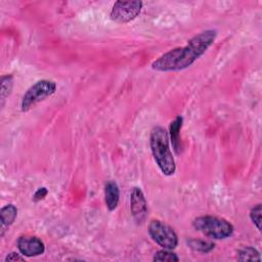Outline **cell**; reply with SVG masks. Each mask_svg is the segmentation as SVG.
I'll list each match as a JSON object with an SVG mask.
<instances>
[{
    "mask_svg": "<svg viewBox=\"0 0 262 262\" xmlns=\"http://www.w3.org/2000/svg\"><path fill=\"white\" fill-rule=\"evenodd\" d=\"M130 212L137 224H142L147 217V202L140 187L135 186L130 192Z\"/></svg>",
    "mask_w": 262,
    "mask_h": 262,
    "instance_id": "cell-7",
    "label": "cell"
},
{
    "mask_svg": "<svg viewBox=\"0 0 262 262\" xmlns=\"http://www.w3.org/2000/svg\"><path fill=\"white\" fill-rule=\"evenodd\" d=\"M183 124V117L177 116L169 126V139L172 144V148L176 155H180L182 151V144L180 139V130Z\"/></svg>",
    "mask_w": 262,
    "mask_h": 262,
    "instance_id": "cell-9",
    "label": "cell"
},
{
    "mask_svg": "<svg viewBox=\"0 0 262 262\" xmlns=\"http://www.w3.org/2000/svg\"><path fill=\"white\" fill-rule=\"evenodd\" d=\"M56 91V83L51 80H39L34 83L23 95L20 101L21 112H28L35 104L50 97Z\"/></svg>",
    "mask_w": 262,
    "mask_h": 262,
    "instance_id": "cell-4",
    "label": "cell"
},
{
    "mask_svg": "<svg viewBox=\"0 0 262 262\" xmlns=\"http://www.w3.org/2000/svg\"><path fill=\"white\" fill-rule=\"evenodd\" d=\"M120 201V189L116 181L108 180L104 184V202L108 211L117 209Z\"/></svg>",
    "mask_w": 262,
    "mask_h": 262,
    "instance_id": "cell-10",
    "label": "cell"
},
{
    "mask_svg": "<svg viewBox=\"0 0 262 262\" xmlns=\"http://www.w3.org/2000/svg\"><path fill=\"white\" fill-rule=\"evenodd\" d=\"M216 30H205L190 38L184 46L175 47L151 63V69L158 72H178L189 68L214 43Z\"/></svg>",
    "mask_w": 262,
    "mask_h": 262,
    "instance_id": "cell-1",
    "label": "cell"
},
{
    "mask_svg": "<svg viewBox=\"0 0 262 262\" xmlns=\"http://www.w3.org/2000/svg\"><path fill=\"white\" fill-rule=\"evenodd\" d=\"M17 249L23 256L36 257L45 252V245L38 236L21 235L17 239Z\"/></svg>",
    "mask_w": 262,
    "mask_h": 262,
    "instance_id": "cell-8",
    "label": "cell"
},
{
    "mask_svg": "<svg viewBox=\"0 0 262 262\" xmlns=\"http://www.w3.org/2000/svg\"><path fill=\"white\" fill-rule=\"evenodd\" d=\"M149 147L156 164L166 176H172L176 171V164L170 148L168 131L162 126H155L149 134Z\"/></svg>",
    "mask_w": 262,
    "mask_h": 262,
    "instance_id": "cell-2",
    "label": "cell"
},
{
    "mask_svg": "<svg viewBox=\"0 0 262 262\" xmlns=\"http://www.w3.org/2000/svg\"><path fill=\"white\" fill-rule=\"evenodd\" d=\"M192 227L205 236L213 239H225L232 235L233 225L224 218L204 215L193 219Z\"/></svg>",
    "mask_w": 262,
    "mask_h": 262,
    "instance_id": "cell-3",
    "label": "cell"
},
{
    "mask_svg": "<svg viewBox=\"0 0 262 262\" xmlns=\"http://www.w3.org/2000/svg\"><path fill=\"white\" fill-rule=\"evenodd\" d=\"M152 260L159 261V262H165V261L166 262H178L179 257L172 250L163 249V250H160L155 253Z\"/></svg>",
    "mask_w": 262,
    "mask_h": 262,
    "instance_id": "cell-15",
    "label": "cell"
},
{
    "mask_svg": "<svg viewBox=\"0 0 262 262\" xmlns=\"http://www.w3.org/2000/svg\"><path fill=\"white\" fill-rule=\"evenodd\" d=\"M148 234L151 239L163 249L174 250L178 245L175 230L160 220H151L148 224Z\"/></svg>",
    "mask_w": 262,
    "mask_h": 262,
    "instance_id": "cell-5",
    "label": "cell"
},
{
    "mask_svg": "<svg viewBox=\"0 0 262 262\" xmlns=\"http://www.w3.org/2000/svg\"><path fill=\"white\" fill-rule=\"evenodd\" d=\"M13 88V77L12 75H3L0 80V97L1 106L4 105L5 99L11 94Z\"/></svg>",
    "mask_w": 262,
    "mask_h": 262,
    "instance_id": "cell-13",
    "label": "cell"
},
{
    "mask_svg": "<svg viewBox=\"0 0 262 262\" xmlns=\"http://www.w3.org/2000/svg\"><path fill=\"white\" fill-rule=\"evenodd\" d=\"M15 262V261H25V256L23 257L21 254H18L16 252H10L5 257V262Z\"/></svg>",
    "mask_w": 262,
    "mask_h": 262,
    "instance_id": "cell-18",
    "label": "cell"
},
{
    "mask_svg": "<svg viewBox=\"0 0 262 262\" xmlns=\"http://www.w3.org/2000/svg\"><path fill=\"white\" fill-rule=\"evenodd\" d=\"M17 217V208L13 204H7L0 210V235L3 236L7 228L15 221Z\"/></svg>",
    "mask_w": 262,
    "mask_h": 262,
    "instance_id": "cell-11",
    "label": "cell"
},
{
    "mask_svg": "<svg viewBox=\"0 0 262 262\" xmlns=\"http://www.w3.org/2000/svg\"><path fill=\"white\" fill-rule=\"evenodd\" d=\"M142 1H116L110 13L113 21L119 24L130 23L135 19L142 8Z\"/></svg>",
    "mask_w": 262,
    "mask_h": 262,
    "instance_id": "cell-6",
    "label": "cell"
},
{
    "mask_svg": "<svg viewBox=\"0 0 262 262\" xmlns=\"http://www.w3.org/2000/svg\"><path fill=\"white\" fill-rule=\"evenodd\" d=\"M239 261H260V253L254 247H244L237 251Z\"/></svg>",
    "mask_w": 262,
    "mask_h": 262,
    "instance_id": "cell-14",
    "label": "cell"
},
{
    "mask_svg": "<svg viewBox=\"0 0 262 262\" xmlns=\"http://www.w3.org/2000/svg\"><path fill=\"white\" fill-rule=\"evenodd\" d=\"M261 213H262L261 204H257L250 210V219L259 231L261 230Z\"/></svg>",
    "mask_w": 262,
    "mask_h": 262,
    "instance_id": "cell-16",
    "label": "cell"
},
{
    "mask_svg": "<svg viewBox=\"0 0 262 262\" xmlns=\"http://www.w3.org/2000/svg\"><path fill=\"white\" fill-rule=\"evenodd\" d=\"M187 246L195 252H200L203 254L210 253L215 248V244L209 241L200 239V238H189L186 241Z\"/></svg>",
    "mask_w": 262,
    "mask_h": 262,
    "instance_id": "cell-12",
    "label": "cell"
},
{
    "mask_svg": "<svg viewBox=\"0 0 262 262\" xmlns=\"http://www.w3.org/2000/svg\"><path fill=\"white\" fill-rule=\"evenodd\" d=\"M48 194V189L45 187V186H42V187H39L35 193L33 194V201L34 202H39L43 199H45V196Z\"/></svg>",
    "mask_w": 262,
    "mask_h": 262,
    "instance_id": "cell-17",
    "label": "cell"
}]
</instances>
